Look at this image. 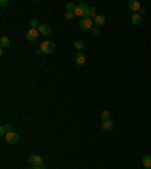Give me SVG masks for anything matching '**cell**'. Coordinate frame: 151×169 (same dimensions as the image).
Segmentation results:
<instances>
[{
    "instance_id": "cell-1",
    "label": "cell",
    "mask_w": 151,
    "mask_h": 169,
    "mask_svg": "<svg viewBox=\"0 0 151 169\" xmlns=\"http://www.w3.org/2000/svg\"><path fill=\"white\" fill-rule=\"evenodd\" d=\"M5 141H6L9 145H17V144H20L21 137H20V135H18V133H15V131H12V130H11L8 135L5 136Z\"/></svg>"
},
{
    "instance_id": "cell-2",
    "label": "cell",
    "mask_w": 151,
    "mask_h": 169,
    "mask_svg": "<svg viewBox=\"0 0 151 169\" xmlns=\"http://www.w3.org/2000/svg\"><path fill=\"white\" fill-rule=\"evenodd\" d=\"M55 49H56V45H55V42L53 41H44L41 44V49L39 50L42 51V53H45V54H50V53H53L55 51Z\"/></svg>"
},
{
    "instance_id": "cell-3",
    "label": "cell",
    "mask_w": 151,
    "mask_h": 169,
    "mask_svg": "<svg viewBox=\"0 0 151 169\" xmlns=\"http://www.w3.org/2000/svg\"><path fill=\"white\" fill-rule=\"evenodd\" d=\"M79 27H80V30H83V32H86V30H91V29L94 27V20H91V18H88V17L82 18V21H80Z\"/></svg>"
},
{
    "instance_id": "cell-4",
    "label": "cell",
    "mask_w": 151,
    "mask_h": 169,
    "mask_svg": "<svg viewBox=\"0 0 151 169\" xmlns=\"http://www.w3.org/2000/svg\"><path fill=\"white\" fill-rule=\"evenodd\" d=\"M39 35H41V33H39V30H38V29H30V30L26 33V39H27V41H30V42H35L38 38H39Z\"/></svg>"
},
{
    "instance_id": "cell-5",
    "label": "cell",
    "mask_w": 151,
    "mask_h": 169,
    "mask_svg": "<svg viewBox=\"0 0 151 169\" xmlns=\"http://www.w3.org/2000/svg\"><path fill=\"white\" fill-rule=\"evenodd\" d=\"M29 163H30L32 166H41V165H44V160H42L41 156L32 154V156H29Z\"/></svg>"
},
{
    "instance_id": "cell-6",
    "label": "cell",
    "mask_w": 151,
    "mask_h": 169,
    "mask_svg": "<svg viewBox=\"0 0 151 169\" xmlns=\"http://www.w3.org/2000/svg\"><path fill=\"white\" fill-rule=\"evenodd\" d=\"M127 6H128V9L132 11V12H139L141 9H142V6H141V3L139 2H136V0H130L128 3H127Z\"/></svg>"
},
{
    "instance_id": "cell-7",
    "label": "cell",
    "mask_w": 151,
    "mask_h": 169,
    "mask_svg": "<svg viewBox=\"0 0 151 169\" xmlns=\"http://www.w3.org/2000/svg\"><path fill=\"white\" fill-rule=\"evenodd\" d=\"M38 30H39V33L44 35V36H49V35L51 33V27L49 24H45V23H42V24H39V27H38Z\"/></svg>"
},
{
    "instance_id": "cell-8",
    "label": "cell",
    "mask_w": 151,
    "mask_h": 169,
    "mask_svg": "<svg viewBox=\"0 0 151 169\" xmlns=\"http://www.w3.org/2000/svg\"><path fill=\"white\" fill-rule=\"evenodd\" d=\"M101 130H104V131H112V130H113V121H112V119L103 121V122H101Z\"/></svg>"
},
{
    "instance_id": "cell-9",
    "label": "cell",
    "mask_w": 151,
    "mask_h": 169,
    "mask_svg": "<svg viewBox=\"0 0 151 169\" xmlns=\"http://www.w3.org/2000/svg\"><path fill=\"white\" fill-rule=\"evenodd\" d=\"M11 130H12V127H11V124H9V122H5V124H2V127H0V135H2L3 137H5V136L8 135V133L11 131Z\"/></svg>"
},
{
    "instance_id": "cell-10",
    "label": "cell",
    "mask_w": 151,
    "mask_h": 169,
    "mask_svg": "<svg viewBox=\"0 0 151 169\" xmlns=\"http://www.w3.org/2000/svg\"><path fill=\"white\" fill-rule=\"evenodd\" d=\"M76 64L77 65H85V62H86V58H85V54H83V51H79L77 54H76Z\"/></svg>"
},
{
    "instance_id": "cell-11",
    "label": "cell",
    "mask_w": 151,
    "mask_h": 169,
    "mask_svg": "<svg viewBox=\"0 0 151 169\" xmlns=\"http://www.w3.org/2000/svg\"><path fill=\"white\" fill-rule=\"evenodd\" d=\"M104 23H106V17H104V15H97L95 20H94V26H97V27L104 26Z\"/></svg>"
},
{
    "instance_id": "cell-12",
    "label": "cell",
    "mask_w": 151,
    "mask_h": 169,
    "mask_svg": "<svg viewBox=\"0 0 151 169\" xmlns=\"http://www.w3.org/2000/svg\"><path fill=\"white\" fill-rule=\"evenodd\" d=\"M132 23H133L134 26H139L141 23H142V15H141L139 12L133 14V15H132Z\"/></svg>"
},
{
    "instance_id": "cell-13",
    "label": "cell",
    "mask_w": 151,
    "mask_h": 169,
    "mask_svg": "<svg viewBox=\"0 0 151 169\" xmlns=\"http://www.w3.org/2000/svg\"><path fill=\"white\" fill-rule=\"evenodd\" d=\"M9 45H11V39H9L8 36H2V38H0V47H2V49H6Z\"/></svg>"
},
{
    "instance_id": "cell-14",
    "label": "cell",
    "mask_w": 151,
    "mask_h": 169,
    "mask_svg": "<svg viewBox=\"0 0 151 169\" xmlns=\"http://www.w3.org/2000/svg\"><path fill=\"white\" fill-rule=\"evenodd\" d=\"M142 165L145 169H150L151 168V156H143L142 157Z\"/></svg>"
},
{
    "instance_id": "cell-15",
    "label": "cell",
    "mask_w": 151,
    "mask_h": 169,
    "mask_svg": "<svg viewBox=\"0 0 151 169\" xmlns=\"http://www.w3.org/2000/svg\"><path fill=\"white\" fill-rule=\"evenodd\" d=\"M74 49H77L79 51H83V49H85L83 41H82V39H76L74 41Z\"/></svg>"
},
{
    "instance_id": "cell-16",
    "label": "cell",
    "mask_w": 151,
    "mask_h": 169,
    "mask_svg": "<svg viewBox=\"0 0 151 169\" xmlns=\"http://www.w3.org/2000/svg\"><path fill=\"white\" fill-rule=\"evenodd\" d=\"M97 9H95V6H91V9H89V12H88V15L86 17L88 18H91V20H95V17H97Z\"/></svg>"
},
{
    "instance_id": "cell-17",
    "label": "cell",
    "mask_w": 151,
    "mask_h": 169,
    "mask_svg": "<svg viewBox=\"0 0 151 169\" xmlns=\"http://www.w3.org/2000/svg\"><path fill=\"white\" fill-rule=\"evenodd\" d=\"M29 24H30V29H38V27H39V21H38L36 18H32V20L29 21Z\"/></svg>"
},
{
    "instance_id": "cell-18",
    "label": "cell",
    "mask_w": 151,
    "mask_h": 169,
    "mask_svg": "<svg viewBox=\"0 0 151 169\" xmlns=\"http://www.w3.org/2000/svg\"><path fill=\"white\" fill-rule=\"evenodd\" d=\"M65 9H67V12H74L76 5L74 3H71V2H68L67 5H65Z\"/></svg>"
},
{
    "instance_id": "cell-19",
    "label": "cell",
    "mask_w": 151,
    "mask_h": 169,
    "mask_svg": "<svg viewBox=\"0 0 151 169\" xmlns=\"http://www.w3.org/2000/svg\"><path fill=\"white\" fill-rule=\"evenodd\" d=\"M101 119H103V121H106V119H110L109 110H103V112H101Z\"/></svg>"
},
{
    "instance_id": "cell-20",
    "label": "cell",
    "mask_w": 151,
    "mask_h": 169,
    "mask_svg": "<svg viewBox=\"0 0 151 169\" xmlns=\"http://www.w3.org/2000/svg\"><path fill=\"white\" fill-rule=\"evenodd\" d=\"M74 17H76L74 12H65V18H67V20H73Z\"/></svg>"
},
{
    "instance_id": "cell-21",
    "label": "cell",
    "mask_w": 151,
    "mask_h": 169,
    "mask_svg": "<svg viewBox=\"0 0 151 169\" xmlns=\"http://www.w3.org/2000/svg\"><path fill=\"white\" fill-rule=\"evenodd\" d=\"M91 32H92V35H100V27L94 26L92 29H91Z\"/></svg>"
},
{
    "instance_id": "cell-22",
    "label": "cell",
    "mask_w": 151,
    "mask_h": 169,
    "mask_svg": "<svg viewBox=\"0 0 151 169\" xmlns=\"http://www.w3.org/2000/svg\"><path fill=\"white\" fill-rule=\"evenodd\" d=\"M0 6H2V8H6V6H8V0H2V2H0Z\"/></svg>"
},
{
    "instance_id": "cell-23",
    "label": "cell",
    "mask_w": 151,
    "mask_h": 169,
    "mask_svg": "<svg viewBox=\"0 0 151 169\" xmlns=\"http://www.w3.org/2000/svg\"><path fill=\"white\" fill-rule=\"evenodd\" d=\"M30 169H45V166L44 165H41V166H30Z\"/></svg>"
},
{
    "instance_id": "cell-24",
    "label": "cell",
    "mask_w": 151,
    "mask_h": 169,
    "mask_svg": "<svg viewBox=\"0 0 151 169\" xmlns=\"http://www.w3.org/2000/svg\"><path fill=\"white\" fill-rule=\"evenodd\" d=\"M139 14H141V15H143V14H147V11H145V9H141V11H139Z\"/></svg>"
},
{
    "instance_id": "cell-25",
    "label": "cell",
    "mask_w": 151,
    "mask_h": 169,
    "mask_svg": "<svg viewBox=\"0 0 151 169\" xmlns=\"http://www.w3.org/2000/svg\"><path fill=\"white\" fill-rule=\"evenodd\" d=\"M150 169H151V168H150Z\"/></svg>"
}]
</instances>
